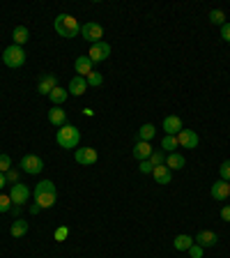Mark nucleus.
Instances as JSON below:
<instances>
[{
    "label": "nucleus",
    "instance_id": "39448f33",
    "mask_svg": "<svg viewBox=\"0 0 230 258\" xmlns=\"http://www.w3.org/2000/svg\"><path fill=\"white\" fill-rule=\"evenodd\" d=\"M111 55V44L108 42H97V44H92L90 46V53H88V58L92 60V62H104V60Z\"/></svg>",
    "mask_w": 230,
    "mask_h": 258
},
{
    "label": "nucleus",
    "instance_id": "e433bc0d",
    "mask_svg": "<svg viewBox=\"0 0 230 258\" xmlns=\"http://www.w3.org/2000/svg\"><path fill=\"white\" fill-rule=\"evenodd\" d=\"M138 168H140V173H152V171H155V166H152V161H150V159L140 161V164H138Z\"/></svg>",
    "mask_w": 230,
    "mask_h": 258
},
{
    "label": "nucleus",
    "instance_id": "cd10ccee",
    "mask_svg": "<svg viewBox=\"0 0 230 258\" xmlns=\"http://www.w3.org/2000/svg\"><path fill=\"white\" fill-rule=\"evenodd\" d=\"M86 81H88V88H99V86H102V83H104V76L102 74H99V72H95V70H92L90 72V74H88L86 76Z\"/></svg>",
    "mask_w": 230,
    "mask_h": 258
},
{
    "label": "nucleus",
    "instance_id": "c9c22d12",
    "mask_svg": "<svg viewBox=\"0 0 230 258\" xmlns=\"http://www.w3.org/2000/svg\"><path fill=\"white\" fill-rule=\"evenodd\" d=\"M5 180L7 182H12V184H16L19 182V171H16V168H10V171L5 173Z\"/></svg>",
    "mask_w": 230,
    "mask_h": 258
},
{
    "label": "nucleus",
    "instance_id": "4c0bfd02",
    "mask_svg": "<svg viewBox=\"0 0 230 258\" xmlns=\"http://www.w3.org/2000/svg\"><path fill=\"white\" fill-rule=\"evenodd\" d=\"M221 37H223L225 42L230 44V23H228V21H225L223 26H221Z\"/></svg>",
    "mask_w": 230,
    "mask_h": 258
},
{
    "label": "nucleus",
    "instance_id": "ddd939ff",
    "mask_svg": "<svg viewBox=\"0 0 230 258\" xmlns=\"http://www.w3.org/2000/svg\"><path fill=\"white\" fill-rule=\"evenodd\" d=\"M92 64H95V62H92L88 55H79V58H76V62H74L76 76H83V79H86V76L92 72Z\"/></svg>",
    "mask_w": 230,
    "mask_h": 258
},
{
    "label": "nucleus",
    "instance_id": "bb28decb",
    "mask_svg": "<svg viewBox=\"0 0 230 258\" xmlns=\"http://www.w3.org/2000/svg\"><path fill=\"white\" fill-rule=\"evenodd\" d=\"M150 161H152V166H164L166 164V152L161 150H152V155H150Z\"/></svg>",
    "mask_w": 230,
    "mask_h": 258
},
{
    "label": "nucleus",
    "instance_id": "f257e3e1",
    "mask_svg": "<svg viewBox=\"0 0 230 258\" xmlns=\"http://www.w3.org/2000/svg\"><path fill=\"white\" fill-rule=\"evenodd\" d=\"M55 141H58V145L64 148V150H76V148H79V141H81L79 127H74V124H62V127L58 129V134H55Z\"/></svg>",
    "mask_w": 230,
    "mask_h": 258
},
{
    "label": "nucleus",
    "instance_id": "4be33fe9",
    "mask_svg": "<svg viewBox=\"0 0 230 258\" xmlns=\"http://www.w3.org/2000/svg\"><path fill=\"white\" fill-rule=\"evenodd\" d=\"M193 244V237L184 235V233H180V235L173 237V247L177 249V251H189V247Z\"/></svg>",
    "mask_w": 230,
    "mask_h": 258
},
{
    "label": "nucleus",
    "instance_id": "393cba45",
    "mask_svg": "<svg viewBox=\"0 0 230 258\" xmlns=\"http://www.w3.org/2000/svg\"><path fill=\"white\" fill-rule=\"evenodd\" d=\"M10 233H12L14 237H23V235L28 233V221H26V219H14V221H12Z\"/></svg>",
    "mask_w": 230,
    "mask_h": 258
},
{
    "label": "nucleus",
    "instance_id": "5701e85b",
    "mask_svg": "<svg viewBox=\"0 0 230 258\" xmlns=\"http://www.w3.org/2000/svg\"><path fill=\"white\" fill-rule=\"evenodd\" d=\"M155 134H157V127H155V124H152V122H145V124H140V129H138V141H147V143H152Z\"/></svg>",
    "mask_w": 230,
    "mask_h": 258
},
{
    "label": "nucleus",
    "instance_id": "6ab92c4d",
    "mask_svg": "<svg viewBox=\"0 0 230 258\" xmlns=\"http://www.w3.org/2000/svg\"><path fill=\"white\" fill-rule=\"evenodd\" d=\"M55 201H58V191H46V194H37L35 196V203L39 205V208H53Z\"/></svg>",
    "mask_w": 230,
    "mask_h": 258
},
{
    "label": "nucleus",
    "instance_id": "c756f323",
    "mask_svg": "<svg viewBox=\"0 0 230 258\" xmlns=\"http://www.w3.org/2000/svg\"><path fill=\"white\" fill-rule=\"evenodd\" d=\"M209 21L214 23V26H223V23H225V14L221 10H212V12H209Z\"/></svg>",
    "mask_w": 230,
    "mask_h": 258
},
{
    "label": "nucleus",
    "instance_id": "7ed1b4c3",
    "mask_svg": "<svg viewBox=\"0 0 230 258\" xmlns=\"http://www.w3.org/2000/svg\"><path fill=\"white\" fill-rule=\"evenodd\" d=\"M3 62H5L7 67H12V70H19V67L26 62V51H23V46H16V44L7 46L5 51H3Z\"/></svg>",
    "mask_w": 230,
    "mask_h": 258
},
{
    "label": "nucleus",
    "instance_id": "20e7f679",
    "mask_svg": "<svg viewBox=\"0 0 230 258\" xmlns=\"http://www.w3.org/2000/svg\"><path fill=\"white\" fill-rule=\"evenodd\" d=\"M81 35H83L88 42L97 44V42H102V37H104V28L99 26V23H95V21H88V23L81 26Z\"/></svg>",
    "mask_w": 230,
    "mask_h": 258
},
{
    "label": "nucleus",
    "instance_id": "a19ab883",
    "mask_svg": "<svg viewBox=\"0 0 230 258\" xmlns=\"http://www.w3.org/2000/svg\"><path fill=\"white\" fill-rule=\"evenodd\" d=\"M228 184H230V182H228Z\"/></svg>",
    "mask_w": 230,
    "mask_h": 258
},
{
    "label": "nucleus",
    "instance_id": "f03ea898",
    "mask_svg": "<svg viewBox=\"0 0 230 258\" xmlns=\"http://www.w3.org/2000/svg\"><path fill=\"white\" fill-rule=\"evenodd\" d=\"M55 32H58L60 37H67V39H71V37H76L81 32V26H79V21H76L71 14H58L55 16Z\"/></svg>",
    "mask_w": 230,
    "mask_h": 258
},
{
    "label": "nucleus",
    "instance_id": "b1692460",
    "mask_svg": "<svg viewBox=\"0 0 230 258\" xmlns=\"http://www.w3.org/2000/svg\"><path fill=\"white\" fill-rule=\"evenodd\" d=\"M28 37H30V32H28L26 26H16L14 32H12V39H14L16 46H23V44L28 42Z\"/></svg>",
    "mask_w": 230,
    "mask_h": 258
},
{
    "label": "nucleus",
    "instance_id": "a878e982",
    "mask_svg": "<svg viewBox=\"0 0 230 258\" xmlns=\"http://www.w3.org/2000/svg\"><path fill=\"white\" fill-rule=\"evenodd\" d=\"M177 148H180V143H177V136H164V139H161V150L164 152H168V155H171V152H175Z\"/></svg>",
    "mask_w": 230,
    "mask_h": 258
},
{
    "label": "nucleus",
    "instance_id": "f704fd0d",
    "mask_svg": "<svg viewBox=\"0 0 230 258\" xmlns=\"http://www.w3.org/2000/svg\"><path fill=\"white\" fill-rule=\"evenodd\" d=\"M203 251H205V249L198 247L196 242H193L191 247H189V256H191V258H203Z\"/></svg>",
    "mask_w": 230,
    "mask_h": 258
},
{
    "label": "nucleus",
    "instance_id": "f8f14e48",
    "mask_svg": "<svg viewBox=\"0 0 230 258\" xmlns=\"http://www.w3.org/2000/svg\"><path fill=\"white\" fill-rule=\"evenodd\" d=\"M182 129H184L182 120L177 118V115H168V118H164V132H166L168 136H177Z\"/></svg>",
    "mask_w": 230,
    "mask_h": 258
},
{
    "label": "nucleus",
    "instance_id": "4468645a",
    "mask_svg": "<svg viewBox=\"0 0 230 258\" xmlns=\"http://www.w3.org/2000/svg\"><path fill=\"white\" fill-rule=\"evenodd\" d=\"M86 90H88V81L83 79V76H74V79L69 81V88H67V92L74 97L86 95Z\"/></svg>",
    "mask_w": 230,
    "mask_h": 258
},
{
    "label": "nucleus",
    "instance_id": "a211bd4d",
    "mask_svg": "<svg viewBox=\"0 0 230 258\" xmlns=\"http://www.w3.org/2000/svg\"><path fill=\"white\" fill-rule=\"evenodd\" d=\"M48 122L55 124V127H62V124H67V113L62 111V106H53L51 111H48Z\"/></svg>",
    "mask_w": 230,
    "mask_h": 258
},
{
    "label": "nucleus",
    "instance_id": "7c9ffc66",
    "mask_svg": "<svg viewBox=\"0 0 230 258\" xmlns=\"http://www.w3.org/2000/svg\"><path fill=\"white\" fill-rule=\"evenodd\" d=\"M12 208H14V203H12L10 194H0V212H10Z\"/></svg>",
    "mask_w": 230,
    "mask_h": 258
},
{
    "label": "nucleus",
    "instance_id": "0eeeda50",
    "mask_svg": "<svg viewBox=\"0 0 230 258\" xmlns=\"http://www.w3.org/2000/svg\"><path fill=\"white\" fill-rule=\"evenodd\" d=\"M30 194L32 191L23 182H16V184H12V189H10V199H12V203L14 205H23V203H28Z\"/></svg>",
    "mask_w": 230,
    "mask_h": 258
},
{
    "label": "nucleus",
    "instance_id": "2eb2a0df",
    "mask_svg": "<svg viewBox=\"0 0 230 258\" xmlns=\"http://www.w3.org/2000/svg\"><path fill=\"white\" fill-rule=\"evenodd\" d=\"M228 196H230V184L225 182V180H216V182L212 184V199L225 201Z\"/></svg>",
    "mask_w": 230,
    "mask_h": 258
},
{
    "label": "nucleus",
    "instance_id": "9d476101",
    "mask_svg": "<svg viewBox=\"0 0 230 258\" xmlns=\"http://www.w3.org/2000/svg\"><path fill=\"white\" fill-rule=\"evenodd\" d=\"M58 86V76L55 74H51V72H48V74H44L42 79H39V83H37V92L39 95H51V90H53V88Z\"/></svg>",
    "mask_w": 230,
    "mask_h": 258
},
{
    "label": "nucleus",
    "instance_id": "dca6fc26",
    "mask_svg": "<svg viewBox=\"0 0 230 258\" xmlns=\"http://www.w3.org/2000/svg\"><path fill=\"white\" fill-rule=\"evenodd\" d=\"M150 155H152V143H147V141H138V143L134 145V159L145 161V159H150Z\"/></svg>",
    "mask_w": 230,
    "mask_h": 258
},
{
    "label": "nucleus",
    "instance_id": "1a4fd4ad",
    "mask_svg": "<svg viewBox=\"0 0 230 258\" xmlns=\"http://www.w3.org/2000/svg\"><path fill=\"white\" fill-rule=\"evenodd\" d=\"M177 143H180V148L193 150V148H198V134H196L193 129H182V132L177 134Z\"/></svg>",
    "mask_w": 230,
    "mask_h": 258
},
{
    "label": "nucleus",
    "instance_id": "6e6552de",
    "mask_svg": "<svg viewBox=\"0 0 230 258\" xmlns=\"http://www.w3.org/2000/svg\"><path fill=\"white\" fill-rule=\"evenodd\" d=\"M74 159L81 166H92V164H97V150L95 148H76Z\"/></svg>",
    "mask_w": 230,
    "mask_h": 258
},
{
    "label": "nucleus",
    "instance_id": "aec40b11",
    "mask_svg": "<svg viewBox=\"0 0 230 258\" xmlns=\"http://www.w3.org/2000/svg\"><path fill=\"white\" fill-rule=\"evenodd\" d=\"M166 166L171 168V171H180V168L187 166V159H184V155H180V152H171V155H166Z\"/></svg>",
    "mask_w": 230,
    "mask_h": 258
},
{
    "label": "nucleus",
    "instance_id": "c85d7f7f",
    "mask_svg": "<svg viewBox=\"0 0 230 258\" xmlns=\"http://www.w3.org/2000/svg\"><path fill=\"white\" fill-rule=\"evenodd\" d=\"M46 191H55V184L51 182V180H42V182L35 187V191H32V196H37V194H46Z\"/></svg>",
    "mask_w": 230,
    "mask_h": 258
},
{
    "label": "nucleus",
    "instance_id": "2f4dec72",
    "mask_svg": "<svg viewBox=\"0 0 230 258\" xmlns=\"http://www.w3.org/2000/svg\"><path fill=\"white\" fill-rule=\"evenodd\" d=\"M219 173H221V180L230 182V159H225L223 164H221V166H219Z\"/></svg>",
    "mask_w": 230,
    "mask_h": 258
},
{
    "label": "nucleus",
    "instance_id": "9b49d317",
    "mask_svg": "<svg viewBox=\"0 0 230 258\" xmlns=\"http://www.w3.org/2000/svg\"><path fill=\"white\" fill-rule=\"evenodd\" d=\"M193 242H196V244H198V247L207 249V247H214L216 242H219V235H216L214 231H200L198 235L193 237Z\"/></svg>",
    "mask_w": 230,
    "mask_h": 258
},
{
    "label": "nucleus",
    "instance_id": "473e14b6",
    "mask_svg": "<svg viewBox=\"0 0 230 258\" xmlns=\"http://www.w3.org/2000/svg\"><path fill=\"white\" fill-rule=\"evenodd\" d=\"M67 235H69V228H67V226H60V228H55V233H53V237L58 242H64Z\"/></svg>",
    "mask_w": 230,
    "mask_h": 258
},
{
    "label": "nucleus",
    "instance_id": "58836bf2",
    "mask_svg": "<svg viewBox=\"0 0 230 258\" xmlns=\"http://www.w3.org/2000/svg\"><path fill=\"white\" fill-rule=\"evenodd\" d=\"M221 219H223V221H230V205H225V208L221 210Z\"/></svg>",
    "mask_w": 230,
    "mask_h": 258
},
{
    "label": "nucleus",
    "instance_id": "f3484780",
    "mask_svg": "<svg viewBox=\"0 0 230 258\" xmlns=\"http://www.w3.org/2000/svg\"><path fill=\"white\" fill-rule=\"evenodd\" d=\"M152 177L157 180V184H171V177H173V171L164 164V166H155L152 171Z\"/></svg>",
    "mask_w": 230,
    "mask_h": 258
},
{
    "label": "nucleus",
    "instance_id": "412c9836",
    "mask_svg": "<svg viewBox=\"0 0 230 258\" xmlns=\"http://www.w3.org/2000/svg\"><path fill=\"white\" fill-rule=\"evenodd\" d=\"M67 97H69V92L64 90V88L55 86L53 90H51V95H48V99H51V102H53V106H62V104L67 102Z\"/></svg>",
    "mask_w": 230,
    "mask_h": 258
},
{
    "label": "nucleus",
    "instance_id": "72a5a7b5",
    "mask_svg": "<svg viewBox=\"0 0 230 258\" xmlns=\"http://www.w3.org/2000/svg\"><path fill=\"white\" fill-rule=\"evenodd\" d=\"M12 168V157L10 155H0V173H7Z\"/></svg>",
    "mask_w": 230,
    "mask_h": 258
},
{
    "label": "nucleus",
    "instance_id": "ea45409f",
    "mask_svg": "<svg viewBox=\"0 0 230 258\" xmlns=\"http://www.w3.org/2000/svg\"><path fill=\"white\" fill-rule=\"evenodd\" d=\"M5 184H7V180H5V173H0V189L5 187Z\"/></svg>",
    "mask_w": 230,
    "mask_h": 258
},
{
    "label": "nucleus",
    "instance_id": "423d86ee",
    "mask_svg": "<svg viewBox=\"0 0 230 258\" xmlns=\"http://www.w3.org/2000/svg\"><path fill=\"white\" fill-rule=\"evenodd\" d=\"M21 168L28 175H37V173H42L44 161H42V157H37V155H26L21 159Z\"/></svg>",
    "mask_w": 230,
    "mask_h": 258
}]
</instances>
